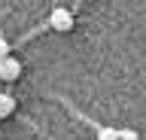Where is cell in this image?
<instances>
[{
    "instance_id": "cell-1",
    "label": "cell",
    "mask_w": 146,
    "mask_h": 140,
    "mask_svg": "<svg viewBox=\"0 0 146 140\" xmlns=\"http://www.w3.org/2000/svg\"><path fill=\"white\" fill-rule=\"evenodd\" d=\"M49 25H52L55 31L67 34V31L73 28V12H70V9H64V6H55L52 15H49Z\"/></svg>"
},
{
    "instance_id": "cell-4",
    "label": "cell",
    "mask_w": 146,
    "mask_h": 140,
    "mask_svg": "<svg viewBox=\"0 0 146 140\" xmlns=\"http://www.w3.org/2000/svg\"><path fill=\"white\" fill-rule=\"evenodd\" d=\"M98 140H119V131L113 128V125H104V128L98 131Z\"/></svg>"
},
{
    "instance_id": "cell-5",
    "label": "cell",
    "mask_w": 146,
    "mask_h": 140,
    "mask_svg": "<svg viewBox=\"0 0 146 140\" xmlns=\"http://www.w3.org/2000/svg\"><path fill=\"white\" fill-rule=\"evenodd\" d=\"M119 140H140V137H137V131H131V128H122V131H119Z\"/></svg>"
},
{
    "instance_id": "cell-2",
    "label": "cell",
    "mask_w": 146,
    "mask_h": 140,
    "mask_svg": "<svg viewBox=\"0 0 146 140\" xmlns=\"http://www.w3.org/2000/svg\"><path fill=\"white\" fill-rule=\"evenodd\" d=\"M18 76H21V61H18V58L9 55L6 61H0V79L12 82V79H18Z\"/></svg>"
},
{
    "instance_id": "cell-3",
    "label": "cell",
    "mask_w": 146,
    "mask_h": 140,
    "mask_svg": "<svg viewBox=\"0 0 146 140\" xmlns=\"http://www.w3.org/2000/svg\"><path fill=\"white\" fill-rule=\"evenodd\" d=\"M15 113V98L12 94H0V119H6Z\"/></svg>"
},
{
    "instance_id": "cell-6",
    "label": "cell",
    "mask_w": 146,
    "mask_h": 140,
    "mask_svg": "<svg viewBox=\"0 0 146 140\" xmlns=\"http://www.w3.org/2000/svg\"><path fill=\"white\" fill-rule=\"evenodd\" d=\"M6 58H9V43L0 40V61H6Z\"/></svg>"
}]
</instances>
